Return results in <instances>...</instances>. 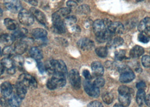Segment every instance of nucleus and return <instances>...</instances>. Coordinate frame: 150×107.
<instances>
[{
  "label": "nucleus",
  "instance_id": "1",
  "mask_svg": "<svg viewBox=\"0 0 150 107\" xmlns=\"http://www.w3.org/2000/svg\"><path fill=\"white\" fill-rule=\"evenodd\" d=\"M47 69L52 73H60L64 76L67 75V68L64 62L62 60H52L50 61Z\"/></svg>",
  "mask_w": 150,
  "mask_h": 107
},
{
  "label": "nucleus",
  "instance_id": "2",
  "mask_svg": "<svg viewBox=\"0 0 150 107\" xmlns=\"http://www.w3.org/2000/svg\"><path fill=\"white\" fill-rule=\"evenodd\" d=\"M18 81L24 84L27 89H35L38 86L36 79L30 75L23 73L19 77Z\"/></svg>",
  "mask_w": 150,
  "mask_h": 107
},
{
  "label": "nucleus",
  "instance_id": "3",
  "mask_svg": "<svg viewBox=\"0 0 150 107\" xmlns=\"http://www.w3.org/2000/svg\"><path fill=\"white\" fill-rule=\"evenodd\" d=\"M18 19L20 23L27 26L31 25L34 23L33 16L30 12L25 9H22L19 13Z\"/></svg>",
  "mask_w": 150,
  "mask_h": 107
},
{
  "label": "nucleus",
  "instance_id": "4",
  "mask_svg": "<svg viewBox=\"0 0 150 107\" xmlns=\"http://www.w3.org/2000/svg\"><path fill=\"white\" fill-rule=\"evenodd\" d=\"M4 4L8 10L14 13H19L22 9V5L19 0H4Z\"/></svg>",
  "mask_w": 150,
  "mask_h": 107
},
{
  "label": "nucleus",
  "instance_id": "5",
  "mask_svg": "<svg viewBox=\"0 0 150 107\" xmlns=\"http://www.w3.org/2000/svg\"><path fill=\"white\" fill-rule=\"evenodd\" d=\"M69 81L75 89H79L81 87V77L79 72L76 69H72L69 73Z\"/></svg>",
  "mask_w": 150,
  "mask_h": 107
},
{
  "label": "nucleus",
  "instance_id": "6",
  "mask_svg": "<svg viewBox=\"0 0 150 107\" xmlns=\"http://www.w3.org/2000/svg\"><path fill=\"white\" fill-rule=\"evenodd\" d=\"M83 87L86 92L91 97L97 98L99 96V89L94 84L91 83L89 80H86L83 82Z\"/></svg>",
  "mask_w": 150,
  "mask_h": 107
},
{
  "label": "nucleus",
  "instance_id": "7",
  "mask_svg": "<svg viewBox=\"0 0 150 107\" xmlns=\"http://www.w3.org/2000/svg\"><path fill=\"white\" fill-rule=\"evenodd\" d=\"M108 29L104 20L98 19L93 23V30L96 36L103 33Z\"/></svg>",
  "mask_w": 150,
  "mask_h": 107
},
{
  "label": "nucleus",
  "instance_id": "8",
  "mask_svg": "<svg viewBox=\"0 0 150 107\" xmlns=\"http://www.w3.org/2000/svg\"><path fill=\"white\" fill-rule=\"evenodd\" d=\"M30 12L39 23H41L44 25H46L47 20L44 13H42L40 10L35 8H30Z\"/></svg>",
  "mask_w": 150,
  "mask_h": 107
},
{
  "label": "nucleus",
  "instance_id": "9",
  "mask_svg": "<svg viewBox=\"0 0 150 107\" xmlns=\"http://www.w3.org/2000/svg\"><path fill=\"white\" fill-rule=\"evenodd\" d=\"M77 46L83 50H89L93 48L94 44L89 38H83L78 41Z\"/></svg>",
  "mask_w": 150,
  "mask_h": 107
},
{
  "label": "nucleus",
  "instance_id": "10",
  "mask_svg": "<svg viewBox=\"0 0 150 107\" xmlns=\"http://www.w3.org/2000/svg\"><path fill=\"white\" fill-rule=\"evenodd\" d=\"M28 49V41L22 39L17 42L15 44L14 51L15 53L18 55H22Z\"/></svg>",
  "mask_w": 150,
  "mask_h": 107
},
{
  "label": "nucleus",
  "instance_id": "11",
  "mask_svg": "<svg viewBox=\"0 0 150 107\" xmlns=\"http://www.w3.org/2000/svg\"><path fill=\"white\" fill-rule=\"evenodd\" d=\"M52 79L56 84L57 88L63 87L66 84V76H64V75L57 73H53V76Z\"/></svg>",
  "mask_w": 150,
  "mask_h": 107
},
{
  "label": "nucleus",
  "instance_id": "12",
  "mask_svg": "<svg viewBox=\"0 0 150 107\" xmlns=\"http://www.w3.org/2000/svg\"><path fill=\"white\" fill-rule=\"evenodd\" d=\"M1 61L3 66L4 67L5 69L7 70V72L8 74L13 75L15 73V66L14 65L13 61L11 59H9L7 57V58H5L2 59Z\"/></svg>",
  "mask_w": 150,
  "mask_h": 107
},
{
  "label": "nucleus",
  "instance_id": "13",
  "mask_svg": "<svg viewBox=\"0 0 150 107\" xmlns=\"http://www.w3.org/2000/svg\"><path fill=\"white\" fill-rule=\"evenodd\" d=\"M0 90L4 97H8L13 92V86L10 82H4L1 84Z\"/></svg>",
  "mask_w": 150,
  "mask_h": 107
},
{
  "label": "nucleus",
  "instance_id": "14",
  "mask_svg": "<svg viewBox=\"0 0 150 107\" xmlns=\"http://www.w3.org/2000/svg\"><path fill=\"white\" fill-rule=\"evenodd\" d=\"M71 13V9L68 8H63L55 12L52 15V20L62 19L63 18L67 16Z\"/></svg>",
  "mask_w": 150,
  "mask_h": 107
},
{
  "label": "nucleus",
  "instance_id": "15",
  "mask_svg": "<svg viewBox=\"0 0 150 107\" xmlns=\"http://www.w3.org/2000/svg\"><path fill=\"white\" fill-rule=\"evenodd\" d=\"M108 29L114 34H122L124 31V27L120 22H111Z\"/></svg>",
  "mask_w": 150,
  "mask_h": 107
},
{
  "label": "nucleus",
  "instance_id": "16",
  "mask_svg": "<svg viewBox=\"0 0 150 107\" xmlns=\"http://www.w3.org/2000/svg\"><path fill=\"white\" fill-rule=\"evenodd\" d=\"M91 69L94 75L100 77L103 75V67L99 61H94L91 64Z\"/></svg>",
  "mask_w": 150,
  "mask_h": 107
},
{
  "label": "nucleus",
  "instance_id": "17",
  "mask_svg": "<svg viewBox=\"0 0 150 107\" xmlns=\"http://www.w3.org/2000/svg\"><path fill=\"white\" fill-rule=\"evenodd\" d=\"M15 89L16 92V95L21 99H23L26 95L27 92V88L22 83L18 81L15 84Z\"/></svg>",
  "mask_w": 150,
  "mask_h": 107
},
{
  "label": "nucleus",
  "instance_id": "18",
  "mask_svg": "<svg viewBox=\"0 0 150 107\" xmlns=\"http://www.w3.org/2000/svg\"><path fill=\"white\" fill-rule=\"evenodd\" d=\"M53 27L54 31L57 33L62 34L66 32V27L64 22L62 19H59L53 21Z\"/></svg>",
  "mask_w": 150,
  "mask_h": 107
},
{
  "label": "nucleus",
  "instance_id": "19",
  "mask_svg": "<svg viewBox=\"0 0 150 107\" xmlns=\"http://www.w3.org/2000/svg\"><path fill=\"white\" fill-rule=\"evenodd\" d=\"M135 78V75L132 70L128 71L122 73H121L120 77V81L122 83H128L132 81Z\"/></svg>",
  "mask_w": 150,
  "mask_h": 107
},
{
  "label": "nucleus",
  "instance_id": "20",
  "mask_svg": "<svg viewBox=\"0 0 150 107\" xmlns=\"http://www.w3.org/2000/svg\"><path fill=\"white\" fill-rule=\"evenodd\" d=\"M30 56L36 61H41L43 58V53L42 51L37 47H33L30 51Z\"/></svg>",
  "mask_w": 150,
  "mask_h": 107
},
{
  "label": "nucleus",
  "instance_id": "21",
  "mask_svg": "<svg viewBox=\"0 0 150 107\" xmlns=\"http://www.w3.org/2000/svg\"><path fill=\"white\" fill-rule=\"evenodd\" d=\"M15 39L13 35L4 33L0 37V42L5 46H10L13 44Z\"/></svg>",
  "mask_w": 150,
  "mask_h": 107
},
{
  "label": "nucleus",
  "instance_id": "22",
  "mask_svg": "<svg viewBox=\"0 0 150 107\" xmlns=\"http://www.w3.org/2000/svg\"><path fill=\"white\" fill-rule=\"evenodd\" d=\"M124 44V39L121 37H115L111 38L108 41V44H107V47L108 49L111 48H116L119 46L122 45Z\"/></svg>",
  "mask_w": 150,
  "mask_h": 107
},
{
  "label": "nucleus",
  "instance_id": "23",
  "mask_svg": "<svg viewBox=\"0 0 150 107\" xmlns=\"http://www.w3.org/2000/svg\"><path fill=\"white\" fill-rule=\"evenodd\" d=\"M32 36L36 39H41L46 37L47 35V32L42 28H35L32 31Z\"/></svg>",
  "mask_w": 150,
  "mask_h": 107
},
{
  "label": "nucleus",
  "instance_id": "24",
  "mask_svg": "<svg viewBox=\"0 0 150 107\" xmlns=\"http://www.w3.org/2000/svg\"><path fill=\"white\" fill-rule=\"evenodd\" d=\"M144 53V50L142 47L136 45L130 50V56L133 58H136L142 56Z\"/></svg>",
  "mask_w": 150,
  "mask_h": 107
},
{
  "label": "nucleus",
  "instance_id": "25",
  "mask_svg": "<svg viewBox=\"0 0 150 107\" xmlns=\"http://www.w3.org/2000/svg\"><path fill=\"white\" fill-rule=\"evenodd\" d=\"M112 33L108 29H107L106 31L102 33V34L96 36V39L99 42L103 43L105 41H108L112 38Z\"/></svg>",
  "mask_w": 150,
  "mask_h": 107
},
{
  "label": "nucleus",
  "instance_id": "26",
  "mask_svg": "<svg viewBox=\"0 0 150 107\" xmlns=\"http://www.w3.org/2000/svg\"><path fill=\"white\" fill-rule=\"evenodd\" d=\"M4 24L7 29L10 31H15L18 28V24L17 22L10 18H6L4 20Z\"/></svg>",
  "mask_w": 150,
  "mask_h": 107
},
{
  "label": "nucleus",
  "instance_id": "27",
  "mask_svg": "<svg viewBox=\"0 0 150 107\" xmlns=\"http://www.w3.org/2000/svg\"><path fill=\"white\" fill-rule=\"evenodd\" d=\"M149 27H150V18L146 17L141 21L138 26V30L141 32H144Z\"/></svg>",
  "mask_w": 150,
  "mask_h": 107
},
{
  "label": "nucleus",
  "instance_id": "28",
  "mask_svg": "<svg viewBox=\"0 0 150 107\" xmlns=\"http://www.w3.org/2000/svg\"><path fill=\"white\" fill-rule=\"evenodd\" d=\"M21 99L16 94L13 95L8 100V106L10 107H19L21 105Z\"/></svg>",
  "mask_w": 150,
  "mask_h": 107
},
{
  "label": "nucleus",
  "instance_id": "29",
  "mask_svg": "<svg viewBox=\"0 0 150 107\" xmlns=\"http://www.w3.org/2000/svg\"><path fill=\"white\" fill-rule=\"evenodd\" d=\"M146 98V92L144 90H138L136 96V101L137 104L141 106L144 102Z\"/></svg>",
  "mask_w": 150,
  "mask_h": 107
},
{
  "label": "nucleus",
  "instance_id": "30",
  "mask_svg": "<svg viewBox=\"0 0 150 107\" xmlns=\"http://www.w3.org/2000/svg\"><path fill=\"white\" fill-rule=\"evenodd\" d=\"M119 100L123 107H128L130 103V95H119Z\"/></svg>",
  "mask_w": 150,
  "mask_h": 107
},
{
  "label": "nucleus",
  "instance_id": "31",
  "mask_svg": "<svg viewBox=\"0 0 150 107\" xmlns=\"http://www.w3.org/2000/svg\"><path fill=\"white\" fill-rule=\"evenodd\" d=\"M12 61H13L14 66L18 68L22 67L23 64L24 63V59L23 57L21 55L18 54H17L13 58Z\"/></svg>",
  "mask_w": 150,
  "mask_h": 107
},
{
  "label": "nucleus",
  "instance_id": "32",
  "mask_svg": "<svg viewBox=\"0 0 150 107\" xmlns=\"http://www.w3.org/2000/svg\"><path fill=\"white\" fill-rule=\"evenodd\" d=\"M27 33H28V30L27 29L21 28L15 31L13 35L15 39H21V38H24Z\"/></svg>",
  "mask_w": 150,
  "mask_h": 107
},
{
  "label": "nucleus",
  "instance_id": "33",
  "mask_svg": "<svg viewBox=\"0 0 150 107\" xmlns=\"http://www.w3.org/2000/svg\"><path fill=\"white\" fill-rule=\"evenodd\" d=\"M90 9L89 6L87 5H83L79 6L77 10V13L80 15H86L90 13Z\"/></svg>",
  "mask_w": 150,
  "mask_h": 107
},
{
  "label": "nucleus",
  "instance_id": "34",
  "mask_svg": "<svg viewBox=\"0 0 150 107\" xmlns=\"http://www.w3.org/2000/svg\"><path fill=\"white\" fill-rule=\"evenodd\" d=\"M96 53L98 56L100 58H105L108 54L107 48L105 47H99L96 49Z\"/></svg>",
  "mask_w": 150,
  "mask_h": 107
},
{
  "label": "nucleus",
  "instance_id": "35",
  "mask_svg": "<svg viewBox=\"0 0 150 107\" xmlns=\"http://www.w3.org/2000/svg\"><path fill=\"white\" fill-rule=\"evenodd\" d=\"M133 90L125 86H121L118 89L119 95H131Z\"/></svg>",
  "mask_w": 150,
  "mask_h": 107
},
{
  "label": "nucleus",
  "instance_id": "36",
  "mask_svg": "<svg viewBox=\"0 0 150 107\" xmlns=\"http://www.w3.org/2000/svg\"><path fill=\"white\" fill-rule=\"evenodd\" d=\"M102 99L107 104H110L113 100V96L111 93L107 92L103 95Z\"/></svg>",
  "mask_w": 150,
  "mask_h": 107
},
{
  "label": "nucleus",
  "instance_id": "37",
  "mask_svg": "<svg viewBox=\"0 0 150 107\" xmlns=\"http://www.w3.org/2000/svg\"><path fill=\"white\" fill-rule=\"evenodd\" d=\"M76 22H77V18L75 17V16H69L66 18L64 23L67 26L71 27L75 25Z\"/></svg>",
  "mask_w": 150,
  "mask_h": 107
},
{
  "label": "nucleus",
  "instance_id": "38",
  "mask_svg": "<svg viewBox=\"0 0 150 107\" xmlns=\"http://www.w3.org/2000/svg\"><path fill=\"white\" fill-rule=\"evenodd\" d=\"M14 51V49H13L10 46H6L3 49L2 54L8 58V56H11L13 55Z\"/></svg>",
  "mask_w": 150,
  "mask_h": 107
},
{
  "label": "nucleus",
  "instance_id": "39",
  "mask_svg": "<svg viewBox=\"0 0 150 107\" xmlns=\"http://www.w3.org/2000/svg\"><path fill=\"white\" fill-rule=\"evenodd\" d=\"M126 51L125 50H120V51L115 53V59L117 61H121L125 58Z\"/></svg>",
  "mask_w": 150,
  "mask_h": 107
},
{
  "label": "nucleus",
  "instance_id": "40",
  "mask_svg": "<svg viewBox=\"0 0 150 107\" xmlns=\"http://www.w3.org/2000/svg\"><path fill=\"white\" fill-rule=\"evenodd\" d=\"M93 84L98 88L102 87L105 84V80L102 77H99L94 81Z\"/></svg>",
  "mask_w": 150,
  "mask_h": 107
},
{
  "label": "nucleus",
  "instance_id": "41",
  "mask_svg": "<svg viewBox=\"0 0 150 107\" xmlns=\"http://www.w3.org/2000/svg\"><path fill=\"white\" fill-rule=\"evenodd\" d=\"M138 39L139 41L144 43V44L148 43L150 41V38L146 34H143V32H141V33H140L138 35Z\"/></svg>",
  "mask_w": 150,
  "mask_h": 107
},
{
  "label": "nucleus",
  "instance_id": "42",
  "mask_svg": "<svg viewBox=\"0 0 150 107\" xmlns=\"http://www.w3.org/2000/svg\"><path fill=\"white\" fill-rule=\"evenodd\" d=\"M142 63L144 67H150V56L144 55L142 58Z\"/></svg>",
  "mask_w": 150,
  "mask_h": 107
},
{
  "label": "nucleus",
  "instance_id": "43",
  "mask_svg": "<svg viewBox=\"0 0 150 107\" xmlns=\"http://www.w3.org/2000/svg\"><path fill=\"white\" fill-rule=\"evenodd\" d=\"M46 86H47V87L49 90H55V89H56L57 88L56 84L54 83V82L53 81L52 78L47 81V84H46Z\"/></svg>",
  "mask_w": 150,
  "mask_h": 107
},
{
  "label": "nucleus",
  "instance_id": "44",
  "mask_svg": "<svg viewBox=\"0 0 150 107\" xmlns=\"http://www.w3.org/2000/svg\"><path fill=\"white\" fill-rule=\"evenodd\" d=\"M88 107H102L103 106L100 102L98 101H93L90 102V103L88 105Z\"/></svg>",
  "mask_w": 150,
  "mask_h": 107
},
{
  "label": "nucleus",
  "instance_id": "45",
  "mask_svg": "<svg viewBox=\"0 0 150 107\" xmlns=\"http://www.w3.org/2000/svg\"><path fill=\"white\" fill-rule=\"evenodd\" d=\"M77 4L76 3V2H75V1L73 0H69L67 2V6L68 8H69L70 9L71 8H74L77 6Z\"/></svg>",
  "mask_w": 150,
  "mask_h": 107
},
{
  "label": "nucleus",
  "instance_id": "46",
  "mask_svg": "<svg viewBox=\"0 0 150 107\" xmlns=\"http://www.w3.org/2000/svg\"><path fill=\"white\" fill-rule=\"evenodd\" d=\"M38 67L39 71L41 73H44L45 71V67L44 64L40 61H38Z\"/></svg>",
  "mask_w": 150,
  "mask_h": 107
},
{
  "label": "nucleus",
  "instance_id": "47",
  "mask_svg": "<svg viewBox=\"0 0 150 107\" xmlns=\"http://www.w3.org/2000/svg\"><path fill=\"white\" fill-rule=\"evenodd\" d=\"M136 87L137 88L138 90H144L146 89V84L144 82H139L138 83H137L136 84Z\"/></svg>",
  "mask_w": 150,
  "mask_h": 107
},
{
  "label": "nucleus",
  "instance_id": "48",
  "mask_svg": "<svg viewBox=\"0 0 150 107\" xmlns=\"http://www.w3.org/2000/svg\"><path fill=\"white\" fill-rule=\"evenodd\" d=\"M130 70H132L131 69L128 67L127 65H121L119 67V71L121 73H124V72H128V71H130Z\"/></svg>",
  "mask_w": 150,
  "mask_h": 107
},
{
  "label": "nucleus",
  "instance_id": "49",
  "mask_svg": "<svg viewBox=\"0 0 150 107\" xmlns=\"http://www.w3.org/2000/svg\"><path fill=\"white\" fill-rule=\"evenodd\" d=\"M83 76L87 80H90L91 79V76L90 75V73L88 70H84L83 72Z\"/></svg>",
  "mask_w": 150,
  "mask_h": 107
},
{
  "label": "nucleus",
  "instance_id": "50",
  "mask_svg": "<svg viewBox=\"0 0 150 107\" xmlns=\"http://www.w3.org/2000/svg\"><path fill=\"white\" fill-rule=\"evenodd\" d=\"M0 105L2 107H7L8 106V100L5 99V97L0 98Z\"/></svg>",
  "mask_w": 150,
  "mask_h": 107
},
{
  "label": "nucleus",
  "instance_id": "51",
  "mask_svg": "<svg viewBox=\"0 0 150 107\" xmlns=\"http://www.w3.org/2000/svg\"><path fill=\"white\" fill-rule=\"evenodd\" d=\"M24 1L28 2L29 4H30V5H32L34 6H38V2L37 0H24Z\"/></svg>",
  "mask_w": 150,
  "mask_h": 107
},
{
  "label": "nucleus",
  "instance_id": "52",
  "mask_svg": "<svg viewBox=\"0 0 150 107\" xmlns=\"http://www.w3.org/2000/svg\"><path fill=\"white\" fill-rule=\"evenodd\" d=\"M144 102L146 103L147 106H148L149 107H150V94H149L147 96H146Z\"/></svg>",
  "mask_w": 150,
  "mask_h": 107
},
{
  "label": "nucleus",
  "instance_id": "53",
  "mask_svg": "<svg viewBox=\"0 0 150 107\" xmlns=\"http://www.w3.org/2000/svg\"><path fill=\"white\" fill-rule=\"evenodd\" d=\"M5 71V68L3 66L1 61H0V76L4 73Z\"/></svg>",
  "mask_w": 150,
  "mask_h": 107
},
{
  "label": "nucleus",
  "instance_id": "54",
  "mask_svg": "<svg viewBox=\"0 0 150 107\" xmlns=\"http://www.w3.org/2000/svg\"><path fill=\"white\" fill-rule=\"evenodd\" d=\"M144 33L150 38V27L144 31Z\"/></svg>",
  "mask_w": 150,
  "mask_h": 107
},
{
  "label": "nucleus",
  "instance_id": "55",
  "mask_svg": "<svg viewBox=\"0 0 150 107\" xmlns=\"http://www.w3.org/2000/svg\"><path fill=\"white\" fill-rule=\"evenodd\" d=\"M4 34V31H2L1 29H0V37Z\"/></svg>",
  "mask_w": 150,
  "mask_h": 107
},
{
  "label": "nucleus",
  "instance_id": "56",
  "mask_svg": "<svg viewBox=\"0 0 150 107\" xmlns=\"http://www.w3.org/2000/svg\"><path fill=\"white\" fill-rule=\"evenodd\" d=\"M114 107H123L121 104H116L115 106H114Z\"/></svg>",
  "mask_w": 150,
  "mask_h": 107
},
{
  "label": "nucleus",
  "instance_id": "57",
  "mask_svg": "<svg viewBox=\"0 0 150 107\" xmlns=\"http://www.w3.org/2000/svg\"><path fill=\"white\" fill-rule=\"evenodd\" d=\"M2 14H3L2 10V9L0 8V18L2 17Z\"/></svg>",
  "mask_w": 150,
  "mask_h": 107
},
{
  "label": "nucleus",
  "instance_id": "58",
  "mask_svg": "<svg viewBox=\"0 0 150 107\" xmlns=\"http://www.w3.org/2000/svg\"><path fill=\"white\" fill-rule=\"evenodd\" d=\"M75 1H78V2H83V0H75Z\"/></svg>",
  "mask_w": 150,
  "mask_h": 107
},
{
  "label": "nucleus",
  "instance_id": "59",
  "mask_svg": "<svg viewBox=\"0 0 150 107\" xmlns=\"http://www.w3.org/2000/svg\"><path fill=\"white\" fill-rule=\"evenodd\" d=\"M144 1V0H137V1H138V2H141V1Z\"/></svg>",
  "mask_w": 150,
  "mask_h": 107
},
{
  "label": "nucleus",
  "instance_id": "60",
  "mask_svg": "<svg viewBox=\"0 0 150 107\" xmlns=\"http://www.w3.org/2000/svg\"><path fill=\"white\" fill-rule=\"evenodd\" d=\"M126 1H129V0H126Z\"/></svg>",
  "mask_w": 150,
  "mask_h": 107
}]
</instances>
